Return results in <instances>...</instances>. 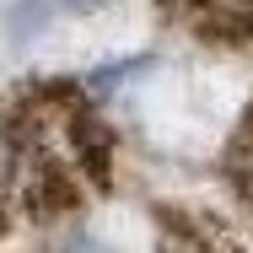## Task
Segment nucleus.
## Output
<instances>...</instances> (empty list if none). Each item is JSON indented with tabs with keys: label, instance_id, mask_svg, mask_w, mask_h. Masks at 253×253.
<instances>
[{
	"label": "nucleus",
	"instance_id": "obj_3",
	"mask_svg": "<svg viewBox=\"0 0 253 253\" xmlns=\"http://www.w3.org/2000/svg\"><path fill=\"white\" fill-rule=\"evenodd\" d=\"M226 178H232V189L243 194V205H253V113H248V124L237 129L232 151H226Z\"/></svg>",
	"mask_w": 253,
	"mask_h": 253
},
{
	"label": "nucleus",
	"instance_id": "obj_4",
	"mask_svg": "<svg viewBox=\"0 0 253 253\" xmlns=\"http://www.w3.org/2000/svg\"><path fill=\"white\" fill-rule=\"evenodd\" d=\"M70 5H86V0H70Z\"/></svg>",
	"mask_w": 253,
	"mask_h": 253
},
{
	"label": "nucleus",
	"instance_id": "obj_1",
	"mask_svg": "<svg viewBox=\"0 0 253 253\" xmlns=\"http://www.w3.org/2000/svg\"><path fill=\"white\" fill-rule=\"evenodd\" d=\"M113 178V135L86 86L22 81L0 97V237L92 205Z\"/></svg>",
	"mask_w": 253,
	"mask_h": 253
},
{
	"label": "nucleus",
	"instance_id": "obj_2",
	"mask_svg": "<svg viewBox=\"0 0 253 253\" xmlns=\"http://www.w3.org/2000/svg\"><path fill=\"white\" fill-rule=\"evenodd\" d=\"M162 16L200 43H253V0H162Z\"/></svg>",
	"mask_w": 253,
	"mask_h": 253
}]
</instances>
